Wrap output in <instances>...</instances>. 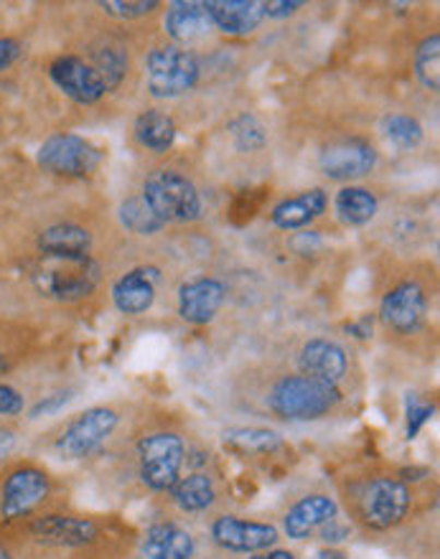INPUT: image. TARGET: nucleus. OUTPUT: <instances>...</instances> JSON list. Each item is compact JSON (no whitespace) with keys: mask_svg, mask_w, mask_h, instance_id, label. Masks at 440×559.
<instances>
[{"mask_svg":"<svg viewBox=\"0 0 440 559\" xmlns=\"http://www.w3.org/2000/svg\"><path fill=\"white\" fill-rule=\"evenodd\" d=\"M141 199L164 224H194L204 216L202 191L181 168L158 166L145 174Z\"/></svg>","mask_w":440,"mask_h":559,"instance_id":"obj_1","label":"nucleus"},{"mask_svg":"<svg viewBox=\"0 0 440 559\" xmlns=\"http://www.w3.org/2000/svg\"><path fill=\"white\" fill-rule=\"evenodd\" d=\"M413 488L397 473H372L354 488V514L374 532L395 530L413 509Z\"/></svg>","mask_w":440,"mask_h":559,"instance_id":"obj_2","label":"nucleus"},{"mask_svg":"<svg viewBox=\"0 0 440 559\" xmlns=\"http://www.w3.org/2000/svg\"><path fill=\"white\" fill-rule=\"evenodd\" d=\"M267 409L285 423H311L321 419L342 402V390L336 384L306 374H285L270 386Z\"/></svg>","mask_w":440,"mask_h":559,"instance_id":"obj_3","label":"nucleus"},{"mask_svg":"<svg viewBox=\"0 0 440 559\" xmlns=\"http://www.w3.org/2000/svg\"><path fill=\"white\" fill-rule=\"evenodd\" d=\"M187 440L176 430L143 432L135 442L138 478L153 493H168L187 465Z\"/></svg>","mask_w":440,"mask_h":559,"instance_id":"obj_4","label":"nucleus"},{"mask_svg":"<svg viewBox=\"0 0 440 559\" xmlns=\"http://www.w3.org/2000/svg\"><path fill=\"white\" fill-rule=\"evenodd\" d=\"M202 67L191 49L171 41L151 46L145 53V90L156 99H176L197 87Z\"/></svg>","mask_w":440,"mask_h":559,"instance_id":"obj_5","label":"nucleus"},{"mask_svg":"<svg viewBox=\"0 0 440 559\" xmlns=\"http://www.w3.org/2000/svg\"><path fill=\"white\" fill-rule=\"evenodd\" d=\"M120 425V413L110 405H97L74 415L69 423L61 427L59 438L53 440V453L61 461H84L92 453H97L112 432Z\"/></svg>","mask_w":440,"mask_h":559,"instance_id":"obj_6","label":"nucleus"},{"mask_svg":"<svg viewBox=\"0 0 440 559\" xmlns=\"http://www.w3.org/2000/svg\"><path fill=\"white\" fill-rule=\"evenodd\" d=\"M103 280V265L95 258L87 260H49L34 275L38 293L59 302H76L90 298Z\"/></svg>","mask_w":440,"mask_h":559,"instance_id":"obj_7","label":"nucleus"},{"mask_svg":"<svg viewBox=\"0 0 440 559\" xmlns=\"http://www.w3.org/2000/svg\"><path fill=\"white\" fill-rule=\"evenodd\" d=\"M38 166L59 178H90L103 163V151L74 133H53L38 147Z\"/></svg>","mask_w":440,"mask_h":559,"instance_id":"obj_8","label":"nucleus"},{"mask_svg":"<svg viewBox=\"0 0 440 559\" xmlns=\"http://www.w3.org/2000/svg\"><path fill=\"white\" fill-rule=\"evenodd\" d=\"M51 478L36 465H23L3 478L0 486V519L3 522H23L31 519L49 501Z\"/></svg>","mask_w":440,"mask_h":559,"instance_id":"obj_9","label":"nucleus"},{"mask_svg":"<svg viewBox=\"0 0 440 559\" xmlns=\"http://www.w3.org/2000/svg\"><path fill=\"white\" fill-rule=\"evenodd\" d=\"M428 293L415 277H403L384 290L380 300V321L397 336H413L426 325Z\"/></svg>","mask_w":440,"mask_h":559,"instance_id":"obj_10","label":"nucleus"},{"mask_svg":"<svg viewBox=\"0 0 440 559\" xmlns=\"http://www.w3.org/2000/svg\"><path fill=\"white\" fill-rule=\"evenodd\" d=\"M49 80L61 95L80 107H95L110 95L103 74L76 53H61L49 64Z\"/></svg>","mask_w":440,"mask_h":559,"instance_id":"obj_11","label":"nucleus"},{"mask_svg":"<svg viewBox=\"0 0 440 559\" xmlns=\"http://www.w3.org/2000/svg\"><path fill=\"white\" fill-rule=\"evenodd\" d=\"M377 147L369 140L361 138H342L331 143L319 153V168L329 181H357L374 170L377 166Z\"/></svg>","mask_w":440,"mask_h":559,"instance_id":"obj_12","label":"nucleus"},{"mask_svg":"<svg viewBox=\"0 0 440 559\" xmlns=\"http://www.w3.org/2000/svg\"><path fill=\"white\" fill-rule=\"evenodd\" d=\"M210 537L224 552L231 555H258L265 549H273L281 539V532L273 524L250 522V519H239L222 514L212 522Z\"/></svg>","mask_w":440,"mask_h":559,"instance_id":"obj_13","label":"nucleus"},{"mask_svg":"<svg viewBox=\"0 0 440 559\" xmlns=\"http://www.w3.org/2000/svg\"><path fill=\"white\" fill-rule=\"evenodd\" d=\"M28 534L44 547L82 549L99 539V524L95 519L74 514H44L28 522Z\"/></svg>","mask_w":440,"mask_h":559,"instance_id":"obj_14","label":"nucleus"},{"mask_svg":"<svg viewBox=\"0 0 440 559\" xmlns=\"http://www.w3.org/2000/svg\"><path fill=\"white\" fill-rule=\"evenodd\" d=\"M227 300V285L219 277L199 275L179 287V316L189 325H206Z\"/></svg>","mask_w":440,"mask_h":559,"instance_id":"obj_15","label":"nucleus"},{"mask_svg":"<svg viewBox=\"0 0 440 559\" xmlns=\"http://www.w3.org/2000/svg\"><path fill=\"white\" fill-rule=\"evenodd\" d=\"M160 270L156 265H138L112 283V302L122 316H143L156 302Z\"/></svg>","mask_w":440,"mask_h":559,"instance_id":"obj_16","label":"nucleus"},{"mask_svg":"<svg viewBox=\"0 0 440 559\" xmlns=\"http://www.w3.org/2000/svg\"><path fill=\"white\" fill-rule=\"evenodd\" d=\"M338 516V503L331 493L316 491L293 503L283 516V532L293 542L311 539L323 524Z\"/></svg>","mask_w":440,"mask_h":559,"instance_id":"obj_17","label":"nucleus"},{"mask_svg":"<svg viewBox=\"0 0 440 559\" xmlns=\"http://www.w3.org/2000/svg\"><path fill=\"white\" fill-rule=\"evenodd\" d=\"M298 371L329 384H342L349 371V356L344 346L331 338H308L298 352Z\"/></svg>","mask_w":440,"mask_h":559,"instance_id":"obj_18","label":"nucleus"},{"mask_svg":"<svg viewBox=\"0 0 440 559\" xmlns=\"http://www.w3.org/2000/svg\"><path fill=\"white\" fill-rule=\"evenodd\" d=\"M164 31L168 41L189 49L191 44L210 36L214 26L204 3H199V0H174L164 11Z\"/></svg>","mask_w":440,"mask_h":559,"instance_id":"obj_19","label":"nucleus"},{"mask_svg":"<svg viewBox=\"0 0 440 559\" xmlns=\"http://www.w3.org/2000/svg\"><path fill=\"white\" fill-rule=\"evenodd\" d=\"M38 252L46 260H87L92 258V247H95V237L87 227L74 222H59L46 227L36 239Z\"/></svg>","mask_w":440,"mask_h":559,"instance_id":"obj_20","label":"nucleus"},{"mask_svg":"<svg viewBox=\"0 0 440 559\" xmlns=\"http://www.w3.org/2000/svg\"><path fill=\"white\" fill-rule=\"evenodd\" d=\"M329 212V193L323 189H308L296 197L277 201L270 212V224L281 231H304L316 219Z\"/></svg>","mask_w":440,"mask_h":559,"instance_id":"obj_21","label":"nucleus"},{"mask_svg":"<svg viewBox=\"0 0 440 559\" xmlns=\"http://www.w3.org/2000/svg\"><path fill=\"white\" fill-rule=\"evenodd\" d=\"M204 5L214 31L231 38L254 34L260 23L265 21L262 3H254V0H206Z\"/></svg>","mask_w":440,"mask_h":559,"instance_id":"obj_22","label":"nucleus"},{"mask_svg":"<svg viewBox=\"0 0 440 559\" xmlns=\"http://www.w3.org/2000/svg\"><path fill=\"white\" fill-rule=\"evenodd\" d=\"M197 542L183 526L174 522H156L145 530L141 539L143 559H191Z\"/></svg>","mask_w":440,"mask_h":559,"instance_id":"obj_23","label":"nucleus"},{"mask_svg":"<svg viewBox=\"0 0 440 559\" xmlns=\"http://www.w3.org/2000/svg\"><path fill=\"white\" fill-rule=\"evenodd\" d=\"M176 138H179V128H176V120L168 112L158 110V107H145L135 115L133 140L141 151L164 155L171 151Z\"/></svg>","mask_w":440,"mask_h":559,"instance_id":"obj_24","label":"nucleus"},{"mask_svg":"<svg viewBox=\"0 0 440 559\" xmlns=\"http://www.w3.org/2000/svg\"><path fill=\"white\" fill-rule=\"evenodd\" d=\"M168 496H171V501L183 514H204L206 509H212L217 503L219 488L212 473L191 471L176 480Z\"/></svg>","mask_w":440,"mask_h":559,"instance_id":"obj_25","label":"nucleus"},{"mask_svg":"<svg viewBox=\"0 0 440 559\" xmlns=\"http://www.w3.org/2000/svg\"><path fill=\"white\" fill-rule=\"evenodd\" d=\"M334 214L344 227H367L380 214V197L372 189H367V186H342L334 197Z\"/></svg>","mask_w":440,"mask_h":559,"instance_id":"obj_26","label":"nucleus"},{"mask_svg":"<svg viewBox=\"0 0 440 559\" xmlns=\"http://www.w3.org/2000/svg\"><path fill=\"white\" fill-rule=\"evenodd\" d=\"M222 440L229 450L242 455H273L285 445L281 435L267 427H227Z\"/></svg>","mask_w":440,"mask_h":559,"instance_id":"obj_27","label":"nucleus"},{"mask_svg":"<svg viewBox=\"0 0 440 559\" xmlns=\"http://www.w3.org/2000/svg\"><path fill=\"white\" fill-rule=\"evenodd\" d=\"M92 67L103 74V80L107 84V90H120L122 82L128 80L130 74V57L128 49H122L120 44H110L105 41L103 46H97L95 53H92Z\"/></svg>","mask_w":440,"mask_h":559,"instance_id":"obj_28","label":"nucleus"},{"mask_svg":"<svg viewBox=\"0 0 440 559\" xmlns=\"http://www.w3.org/2000/svg\"><path fill=\"white\" fill-rule=\"evenodd\" d=\"M382 135L397 151H415L426 138V128L411 112H390L382 120Z\"/></svg>","mask_w":440,"mask_h":559,"instance_id":"obj_29","label":"nucleus"},{"mask_svg":"<svg viewBox=\"0 0 440 559\" xmlns=\"http://www.w3.org/2000/svg\"><path fill=\"white\" fill-rule=\"evenodd\" d=\"M118 216H120L122 229L130 231V235H138V237H153V235H158V231L166 229V224L156 219L151 209L145 206L141 193H138V197H128L126 201H122L118 209Z\"/></svg>","mask_w":440,"mask_h":559,"instance_id":"obj_30","label":"nucleus"},{"mask_svg":"<svg viewBox=\"0 0 440 559\" xmlns=\"http://www.w3.org/2000/svg\"><path fill=\"white\" fill-rule=\"evenodd\" d=\"M227 130L239 153H258L267 145V128L252 112L237 115L235 120H229Z\"/></svg>","mask_w":440,"mask_h":559,"instance_id":"obj_31","label":"nucleus"},{"mask_svg":"<svg viewBox=\"0 0 440 559\" xmlns=\"http://www.w3.org/2000/svg\"><path fill=\"white\" fill-rule=\"evenodd\" d=\"M413 69L423 87L436 95L438 80H440V36L438 34H430L418 44V49H415V57H413Z\"/></svg>","mask_w":440,"mask_h":559,"instance_id":"obj_32","label":"nucleus"},{"mask_svg":"<svg viewBox=\"0 0 440 559\" xmlns=\"http://www.w3.org/2000/svg\"><path fill=\"white\" fill-rule=\"evenodd\" d=\"M436 415V402L423 400L420 394H407L405 400V435L407 440H415L423 432V427Z\"/></svg>","mask_w":440,"mask_h":559,"instance_id":"obj_33","label":"nucleus"},{"mask_svg":"<svg viewBox=\"0 0 440 559\" xmlns=\"http://www.w3.org/2000/svg\"><path fill=\"white\" fill-rule=\"evenodd\" d=\"M103 8V13L107 19H115V21H143L148 19L158 11V8H164L156 0H138V3H122V0H107V3H99Z\"/></svg>","mask_w":440,"mask_h":559,"instance_id":"obj_34","label":"nucleus"},{"mask_svg":"<svg viewBox=\"0 0 440 559\" xmlns=\"http://www.w3.org/2000/svg\"><path fill=\"white\" fill-rule=\"evenodd\" d=\"M319 539L323 542V545H329V547H334V545H342V542H346L349 539V534H352V530H349V524H344L342 519H331L329 524H323L319 532Z\"/></svg>","mask_w":440,"mask_h":559,"instance_id":"obj_35","label":"nucleus"},{"mask_svg":"<svg viewBox=\"0 0 440 559\" xmlns=\"http://www.w3.org/2000/svg\"><path fill=\"white\" fill-rule=\"evenodd\" d=\"M23 407H26V400H23V394L19 390H13V386L0 384V415H3V417L21 415Z\"/></svg>","mask_w":440,"mask_h":559,"instance_id":"obj_36","label":"nucleus"},{"mask_svg":"<svg viewBox=\"0 0 440 559\" xmlns=\"http://www.w3.org/2000/svg\"><path fill=\"white\" fill-rule=\"evenodd\" d=\"M69 402H72V392H59V394H51V397H44L34 409H31V419L59 413V409L67 407Z\"/></svg>","mask_w":440,"mask_h":559,"instance_id":"obj_37","label":"nucleus"},{"mask_svg":"<svg viewBox=\"0 0 440 559\" xmlns=\"http://www.w3.org/2000/svg\"><path fill=\"white\" fill-rule=\"evenodd\" d=\"M306 3H296V0H281V3H262V11H265V19L270 21H283L296 15Z\"/></svg>","mask_w":440,"mask_h":559,"instance_id":"obj_38","label":"nucleus"},{"mask_svg":"<svg viewBox=\"0 0 440 559\" xmlns=\"http://www.w3.org/2000/svg\"><path fill=\"white\" fill-rule=\"evenodd\" d=\"M23 53V46L21 41H15V38H0V72H5V69H11L15 61L21 59Z\"/></svg>","mask_w":440,"mask_h":559,"instance_id":"obj_39","label":"nucleus"},{"mask_svg":"<svg viewBox=\"0 0 440 559\" xmlns=\"http://www.w3.org/2000/svg\"><path fill=\"white\" fill-rule=\"evenodd\" d=\"M372 323H374L372 318H369V316H361L359 321L346 323V331L354 333V336L361 338V341H367V338H372Z\"/></svg>","mask_w":440,"mask_h":559,"instance_id":"obj_40","label":"nucleus"},{"mask_svg":"<svg viewBox=\"0 0 440 559\" xmlns=\"http://www.w3.org/2000/svg\"><path fill=\"white\" fill-rule=\"evenodd\" d=\"M13 448H15V432L11 427H0V463L13 453Z\"/></svg>","mask_w":440,"mask_h":559,"instance_id":"obj_41","label":"nucleus"},{"mask_svg":"<svg viewBox=\"0 0 440 559\" xmlns=\"http://www.w3.org/2000/svg\"><path fill=\"white\" fill-rule=\"evenodd\" d=\"M250 559H298L288 549H265V552H258V555H250Z\"/></svg>","mask_w":440,"mask_h":559,"instance_id":"obj_42","label":"nucleus"},{"mask_svg":"<svg viewBox=\"0 0 440 559\" xmlns=\"http://www.w3.org/2000/svg\"><path fill=\"white\" fill-rule=\"evenodd\" d=\"M311 559H349V555L344 552V549H336V547H323L316 552Z\"/></svg>","mask_w":440,"mask_h":559,"instance_id":"obj_43","label":"nucleus"},{"mask_svg":"<svg viewBox=\"0 0 440 559\" xmlns=\"http://www.w3.org/2000/svg\"><path fill=\"white\" fill-rule=\"evenodd\" d=\"M11 369V361H8V356L0 352V374H3V371H8Z\"/></svg>","mask_w":440,"mask_h":559,"instance_id":"obj_44","label":"nucleus"},{"mask_svg":"<svg viewBox=\"0 0 440 559\" xmlns=\"http://www.w3.org/2000/svg\"><path fill=\"white\" fill-rule=\"evenodd\" d=\"M0 559H13V557L8 555V552H3V549H0Z\"/></svg>","mask_w":440,"mask_h":559,"instance_id":"obj_45","label":"nucleus"}]
</instances>
